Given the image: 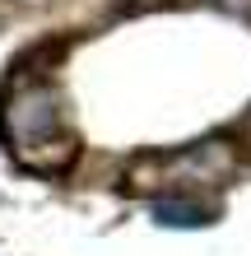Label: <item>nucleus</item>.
<instances>
[{
  "mask_svg": "<svg viewBox=\"0 0 251 256\" xmlns=\"http://www.w3.org/2000/svg\"><path fill=\"white\" fill-rule=\"evenodd\" d=\"M149 214L163 224V228H205V224H214V210L210 205L177 200V196H158V200L149 205Z\"/></svg>",
  "mask_w": 251,
  "mask_h": 256,
  "instance_id": "3",
  "label": "nucleus"
},
{
  "mask_svg": "<svg viewBox=\"0 0 251 256\" xmlns=\"http://www.w3.org/2000/svg\"><path fill=\"white\" fill-rule=\"evenodd\" d=\"M0 140L28 172H65L79 154L65 94L47 74H14L0 98Z\"/></svg>",
  "mask_w": 251,
  "mask_h": 256,
  "instance_id": "1",
  "label": "nucleus"
},
{
  "mask_svg": "<svg viewBox=\"0 0 251 256\" xmlns=\"http://www.w3.org/2000/svg\"><path fill=\"white\" fill-rule=\"evenodd\" d=\"M233 172V149L224 140H200L172 154H144L130 168V186H172V182H224Z\"/></svg>",
  "mask_w": 251,
  "mask_h": 256,
  "instance_id": "2",
  "label": "nucleus"
}]
</instances>
